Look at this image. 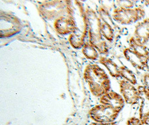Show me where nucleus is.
<instances>
[{"mask_svg":"<svg viewBox=\"0 0 149 125\" xmlns=\"http://www.w3.org/2000/svg\"><path fill=\"white\" fill-rule=\"evenodd\" d=\"M127 125H143L139 118L131 117L127 121Z\"/></svg>","mask_w":149,"mask_h":125,"instance_id":"19","label":"nucleus"},{"mask_svg":"<svg viewBox=\"0 0 149 125\" xmlns=\"http://www.w3.org/2000/svg\"><path fill=\"white\" fill-rule=\"evenodd\" d=\"M99 62L107 68L111 76L115 78L121 77L120 67L112 59L102 57L100 58Z\"/></svg>","mask_w":149,"mask_h":125,"instance_id":"14","label":"nucleus"},{"mask_svg":"<svg viewBox=\"0 0 149 125\" xmlns=\"http://www.w3.org/2000/svg\"><path fill=\"white\" fill-rule=\"evenodd\" d=\"M145 16V10L140 7L126 8H115L112 13V18L121 25H130L143 19Z\"/></svg>","mask_w":149,"mask_h":125,"instance_id":"4","label":"nucleus"},{"mask_svg":"<svg viewBox=\"0 0 149 125\" xmlns=\"http://www.w3.org/2000/svg\"><path fill=\"white\" fill-rule=\"evenodd\" d=\"M120 76L122 77L125 81L134 85L137 84V79L135 75L127 67L124 66L120 67Z\"/></svg>","mask_w":149,"mask_h":125,"instance_id":"16","label":"nucleus"},{"mask_svg":"<svg viewBox=\"0 0 149 125\" xmlns=\"http://www.w3.org/2000/svg\"><path fill=\"white\" fill-rule=\"evenodd\" d=\"M82 52L88 59L95 60L98 57V51L88 42H86L82 47Z\"/></svg>","mask_w":149,"mask_h":125,"instance_id":"15","label":"nucleus"},{"mask_svg":"<svg viewBox=\"0 0 149 125\" xmlns=\"http://www.w3.org/2000/svg\"><path fill=\"white\" fill-rule=\"evenodd\" d=\"M21 23L19 20L10 13H1L0 33L1 37H8L19 32Z\"/></svg>","mask_w":149,"mask_h":125,"instance_id":"5","label":"nucleus"},{"mask_svg":"<svg viewBox=\"0 0 149 125\" xmlns=\"http://www.w3.org/2000/svg\"><path fill=\"white\" fill-rule=\"evenodd\" d=\"M120 7L131 8L134 6V2L130 1H120L117 2Z\"/></svg>","mask_w":149,"mask_h":125,"instance_id":"20","label":"nucleus"},{"mask_svg":"<svg viewBox=\"0 0 149 125\" xmlns=\"http://www.w3.org/2000/svg\"><path fill=\"white\" fill-rule=\"evenodd\" d=\"M119 84L120 92L125 102L131 105L138 104L140 100V95L137 88L125 79L121 80Z\"/></svg>","mask_w":149,"mask_h":125,"instance_id":"7","label":"nucleus"},{"mask_svg":"<svg viewBox=\"0 0 149 125\" xmlns=\"http://www.w3.org/2000/svg\"><path fill=\"white\" fill-rule=\"evenodd\" d=\"M130 48L142 57H146L149 55V49L145 45L136 40L134 36L131 37L129 40Z\"/></svg>","mask_w":149,"mask_h":125,"instance_id":"13","label":"nucleus"},{"mask_svg":"<svg viewBox=\"0 0 149 125\" xmlns=\"http://www.w3.org/2000/svg\"><path fill=\"white\" fill-rule=\"evenodd\" d=\"M136 39L145 45L149 40V17L139 22L134 31Z\"/></svg>","mask_w":149,"mask_h":125,"instance_id":"11","label":"nucleus"},{"mask_svg":"<svg viewBox=\"0 0 149 125\" xmlns=\"http://www.w3.org/2000/svg\"><path fill=\"white\" fill-rule=\"evenodd\" d=\"M41 15L47 20H53L64 16L65 13L72 15L71 2L67 1H52L44 2L39 7Z\"/></svg>","mask_w":149,"mask_h":125,"instance_id":"3","label":"nucleus"},{"mask_svg":"<svg viewBox=\"0 0 149 125\" xmlns=\"http://www.w3.org/2000/svg\"><path fill=\"white\" fill-rule=\"evenodd\" d=\"M145 3L147 5V6H148L149 7V1H146L145 2Z\"/></svg>","mask_w":149,"mask_h":125,"instance_id":"24","label":"nucleus"},{"mask_svg":"<svg viewBox=\"0 0 149 125\" xmlns=\"http://www.w3.org/2000/svg\"><path fill=\"white\" fill-rule=\"evenodd\" d=\"M84 78L88 83L91 93L95 97H101L109 92L111 82L106 72L95 64H89L84 71Z\"/></svg>","mask_w":149,"mask_h":125,"instance_id":"1","label":"nucleus"},{"mask_svg":"<svg viewBox=\"0 0 149 125\" xmlns=\"http://www.w3.org/2000/svg\"><path fill=\"white\" fill-rule=\"evenodd\" d=\"M101 104L109 106L120 112L125 106V100L122 96L114 91L109 92L103 95L100 99Z\"/></svg>","mask_w":149,"mask_h":125,"instance_id":"10","label":"nucleus"},{"mask_svg":"<svg viewBox=\"0 0 149 125\" xmlns=\"http://www.w3.org/2000/svg\"><path fill=\"white\" fill-rule=\"evenodd\" d=\"M145 68L149 71V55L145 58Z\"/></svg>","mask_w":149,"mask_h":125,"instance_id":"23","label":"nucleus"},{"mask_svg":"<svg viewBox=\"0 0 149 125\" xmlns=\"http://www.w3.org/2000/svg\"><path fill=\"white\" fill-rule=\"evenodd\" d=\"M143 83L145 89L149 94V73H146L143 75Z\"/></svg>","mask_w":149,"mask_h":125,"instance_id":"21","label":"nucleus"},{"mask_svg":"<svg viewBox=\"0 0 149 125\" xmlns=\"http://www.w3.org/2000/svg\"><path fill=\"white\" fill-rule=\"evenodd\" d=\"M101 31L102 36L109 42H112L114 39V31L112 27L104 22L102 23Z\"/></svg>","mask_w":149,"mask_h":125,"instance_id":"17","label":"nucleus"},{"mask_svg":"<svg viewBox=\"0 0 149 125\" xmlns=\"http://www.w3.org/2000/svg\"><path fill=\"white\" fill-rule=\"evenodd\" d=\"M137 90L139 92L140 100L139 110V119L143 125H148L149 122V94L143 86H138Z\"/></svg>","mask_w":149,"mask_h":125,"instance_id":"9","label":"nucleus"},{"mask_svg":"<svg viewBox=\"0 0 149 125\" xmlns=\"http://www.w3.org/2000/svg\"><path fill=\"white\" fill-rule=\"evenodd\" d=\"M86 13L88 20L89 43L101 54H107L109 47L101 33L102 22L100 19L92 9L86 8Z\"/></svg>","mask_w":149,"mask_h":125,"instance_id":"2","label":"nucleus"},{"mask_svg":"<svg viewBox=\"0 0 149 125\" xmlns=\"http://www.w3.org/2000/svg\"><path fill=\"white\" fill-rule=\"evenodd\" d=\"M123 55L134 67L139 70L145 69V58L134 52L130 47L126 48L123 50Z\"/></svg>","mask_w":149,"mask_h":125,"instance_id":"12","label":"nucleus"},{"mask_svg":"<svg viewBox=\"0 0 149 125\" xmlns=\"http://www.w3.org/2000/svg\"><path fill=\"white\" fill-rule=\"evenodd\" d=\"M88 125H116L115 122H110V123H100V122H95V123H92L91 124Z\"/></svg>","mask_w":149,"mask_h":125,"instance_id":"22","label":"nucleus"},{"mask_svg":"<svg viewBox=\"0 0 149 125\" xmlns=\"http://www.w3.org/2000/svg\"><path fill=\"white\" fill-rule=\"evenodd\" d=\"M119 113L109 106L101 104L92 107L89 114L90 117L96 122L110 123L115 121Z\"/></svg>","mask_w":149,"mask_h":125,"instance_id":"6","label":"nucleus"},{"mask_svg":"<svg viewBox=\"0 0 149 125\" xmlns=\"http://www.w3.org/2000/svg\"><path fill=\"white\" fill-rule=\"evenodd\" d=\"M98 11L100 17H101V19L104 21V23L109 24L112 27L115 25L110 15L109 14L108 11L106 9L103 8V7H100Z\"/></svg>","mask_w":149,"mask_h":125,"instance_id":"18","label":"nucleus"},{"mask_svg":"<svg viewBox=\"0 0 149 125\" xmlns=\"http://www.w3.org/2000/svg\"><path fill=\"white\" fill-rule=\"evenodd\" d=\"M54 26L56 32L61 35H67L74 32L77 29V23L72 16H62L55 20Z\"/></svg>","mask_w":149,"mask_h":125,"instance_id":"8","label":"nucleus"}]
</instances>
